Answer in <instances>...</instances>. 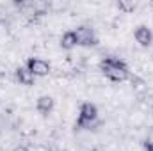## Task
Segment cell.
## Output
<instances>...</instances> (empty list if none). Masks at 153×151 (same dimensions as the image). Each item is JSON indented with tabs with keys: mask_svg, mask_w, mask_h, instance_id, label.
<instances>
[{
	"mask_svg": "<svg viewBox=\"0 0 153 151\" xmlns=\"http://www.w3.org/2000/svg\"><path fill=\"white\" fill-rule=\"evenodd\" d=\"M100 71L103 73L105 78H109L111 82H116V84L126 82V80L130 78V70H128V66H126L123 61L114 59V57L103 59V61L100 62Z\"/></svg>",
	"mask_w": 153,
	"mask_h": 151,
	"instance_id": "cell-1",
	"label": "cell"
},
{
	"mask_svg": "<svg viewBox=\"0 0 153 151\" xmlns=\"http://www.w3.org/2000/svg\"><path fill=\"white\" fill-rule=\"evenodd\" d=\"M98 119V107L91 101H84L78 109V119H76V128L85 130L91 128V124Z\"/></svg>",
	"mask_w": 153,
	"mask_h": 151,
	"instance_id": "cell-2",
	"label": "cell"
},
{
	"mask_svg": "<svg viewBox=\"0 0 153 151\" xmlns=\"http://www.w3.org/2000/svg\"><path fill=\"white\" fill-rule=\"evenodd\" d=\"M25 66H27V70L36 76V78H38V76L50 75V71H52L50 62H48V61H45V59H41V57H30V59H27Z\"/></svg>",
	"mask_w": 153,
	"mask_h": 151,
	"instance_id": "cell-3",
	"label": "cell"
},
{
	"mask_svg": "<svg viewBox=\"0 0 153 151\" xmlns=\"http://www.w3.org/2000/svg\"><path fill=\"white\" fill-rule=\"evenodd\" d=\"M76 38H78V46H85V48H91V46H96L98 44V38L94 34V30L91 27H78L75 30Z\"/></svg>",
	"mask_w": 153,
	"mask_h": 151,
	"instance_id": "cell-4",
	"label": "cell"
},
{
	"mask_svg": "<svg viewBox=\"0 0 153 151\" xmlns=\"http://www.w3.org/2000/svg\"><path fill=\"white\" fill-rule=\"evenodd\" d=\"M134 39L143 46V48H148L153 44V32L148 25H137L135 30H134Z\"/></svg>",
	"mask_w": 153,
	"mask_h": 151,
	"instance_id": "cell-5",
	"label": "cell"
},
{
	"mask_svg": "<svg viewBox=\"0 0 153 151\" xmlns=\"http://www.w3.org/2000/svg\"><path fill=\"white\" fill-rule=\"evenodd\" d=\"M53 107H55V100H53L50 94H41L38 100H36V110H38L41 115L52 114Z\"/></svg>",
	"mask_w": 153,
	"mask_h": 151,
	"instance_id": "cell-6",
	"label": "cell"
},
{
	"mask_svg": "<svg viewBox=\"0 0 153 151\" xmlns=\"http://www.w3.org/2000/svg\"><path fill=\"white\" fill-rule=\"evenodd\" d=\"M14 75H16V80L20 82V85H25V87H30V85H34V82H36V76L27 70V66L16 68Z\"/></svg>",
	"mask_w": 153,
	"mask_h": 151,
	"instance_id": "cell-7",
	"label": "cell"
},
{
	"mask_svg": "<svg viewBox=\"0 0 153 151\" xmlns=\"http://www.w3.org/2000/svg\"><path fill=\"white\" fill-rule=\"evenodd\" d=\"M61 48L62 50H73L78 46V38H76L75 30H66L62 36H61Z\"/></svg>",
	"mask_w": 153,
	"mask_h": 151,
	"instance_id": "cell-8",
	"label": "cell"
},
{
	"mask_svg": "<svg viewBox=\"0 0 153 151\" xmlns=\"http://www.w3.org/2000/svg\"><path fill=\"white\" fill-rule=\"evenodd\" d=\"M135 7H137V4L132 2V0H119V2H117V9H119L121 13H125V14L135 11Z\"/></svg>",
	"mask_w": 153,
	"mask_h": 151,
	"instance_id": "cell-9",
	"label": "cell"
},
{
	"mask_svg": "<svg viewBox=\"0 0 153 151\" xmlns=\"http://www.w3.org/2000/svg\"><path fill=\"white\" fill-rule=\"evenodd\" d=\"M144 150H146V151H153V142L146 141V142H144Z\"/></svg>",
	"mask_w": 153,
	"mask_h": 151,
	"instance_id": "cell-10",
	"label": "cell"
}]
</instances>
